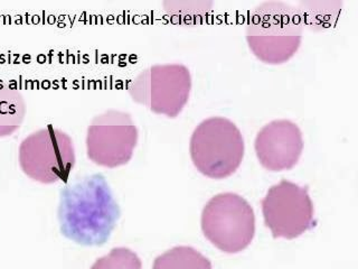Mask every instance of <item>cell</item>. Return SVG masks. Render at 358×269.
Listing matches in <instances>:
<instances>
[{"label": "cell", "instance_id": "obj_1", "mask_svg": "<svg viewBox=\"0 0 358 269\" xmlns=\"http://www.w3.org/2000/svg\"><path fill=\"white\" fill-rule=\"evenodd\" d=\"M120 216V207L102 174L78 177L61 191L57 207L59 230L74 244L103 246Z\"/></svg>", "mask_w": 358, "mask_h": 269}, {"label": "cell", "instance_id": "obj_2", "mask_svg": "<svg viewBox=\"0 0 358 269\" xmlns=\"http://www.w3.org/2000/svg\"><path fill=\"white\" fill-rule=\"evenodd\" d=\"M302 29L298 8L282 1H266L250 13L246 41L260 61L282 64L299 50Z\"/></svg>", "mask_w": 358, "mask_h": 269}, {"label": "cell", "instance_id": "obj_3", "mask_svg": "<svg viewBox=\"0 0 358 269\" xmlns=\"http://www.w3.org/2000/svg\"><path fill=\"white\" fill-rule=\"evenodd\" d=\"M189 153L194 165L203 175L225 179L238 171L243 160V136L227 118H207L194 130Z\"/></svg>", "mask_w": 358, "mask_h": 269}, {"label": "cell", "instance_id": "obj_4", "mask_svg": "<svg viewBox=\"0 0 358 269\" xmlns=\"http://www.w3.org/2000/svg\"><path fill=\"white\" fill-rule=\"evenodd\" d=\"M18 163L28 179L41 184H55L69 179L76 166V146L70 134L48 125L22 139Z\"/></svg>", "mask_w": 358, "mask_h": 269}, {"label": "cell", "instance_id": "obj_5", "mask_svg": "<svg viewBox=\"0 0 358 269\" xmlns=\"http://www.w3.org/2000/svg\"><path fill=\"white\" fill-rule=\"evenodd\" d=\"M201 224L207 240L225 254L243 251L255 238V211L243 196L232 192L216 194L207 202Z\"/></svg>", "mask_w": 358, "mask_h": 269}, {"label": "cell", "instance_id": "obj_6", "mask_svg": "<svg viewBox=\"0 0 358 269\" xmlns=\"http://www.w3.org/2000/svg\"><path fill=\"white\" fill-rule=\"evenodd\" d=\"M190 90V71L182 64L152 65L128 84V93L136 104L169 118L177 117L182 111Z\"/></svg>", "mask_w": 358, "mask_h": 269}, {"label": "cell", "instance_id": "obj_7", "mask_svg": "<svg viewBox=\"0 0 358 269\" xmlns=\"http://www.w3.org/2000/svg\"><path fill=\"white\" fill-rule=\"evenodd\" d=\"M137 126L128 112L109 109L95 116L87 127L85 146L95 165L117 168L127 165L137 147Z\"/></svg>", "mask_w": 358, "mask_h": 269}, {"label": "cell", "instance_id": "obj_8", "mask_svg": "<svg viewBox=\"0 0 358 269\" xmlns=\"http://www.w3.org/2000/svg\"><path fill=\"white\" fill-rule=\"evenodd\" d=\"M261 205L264 224L274 238H298L313 227V200L307 188L296 183L282 179L274 184Z\"/></svg>", "mask_w": 358, "mask_h": 269}, {"label": "cell", "instance_id": "obj_9", "mask_svg": "<svg viewBox=\"0 0 358 269\" xmlns=\"http://www.w3.org/2000/svg\"><path fill=\"white\" fill-rule=\"evenodd\" d=\"M255 149L257 160L268 171H288L299 162L303 136L294 121L278 119L257 132Z\"/></svg>", "mask_w": 358, "mask_h": 269}, {"label": "cell", "instance_id": "obj_10", "mask_svg": "<svg viewBox=\"0 0 358 269\" xmlns=\"http://www.w3.org/2000/svg\"><path fill=\"white\" fill-rule=\"evenodd\" d=\"M25 97L15 85L0 80V138L9 137L25 121Z\"/></svg>", "mask_w": 358, "mask_h": 269}, {"label": "cell", "instance_id": "obj_11", "mask_svg": "<svg viewBox=\"0 0 358 269\" xmlns=\"http://www.w3.org/2000/svg\"><path fill=\"white\" fill-rule=\"evenodd\" d=\"M152 269H213L208 258L193 247L177 246L155 259Z\"/></svg>", "mask_w": 358, "mask_h": 269}, {"label": "cell", "instance_id": "obj_12", "mask_svg": "<svg viewBox=\"0 0 358 269\" xmlns=\"http://www.w3.org/2000/svg\"><path fill=\"white\" fill-rule=\"evenodd\" d=\"M341 4L339 1H327V3H301L298 9L302 26L307 25L311 29L327 28L334 20H337Z\"/></svg>", "mask_w": 358, "mask_h": 269}, {"label": "cell", "instance_id": "obj_13", "mask_svg": "<svg viewBox=\"0 0 358 269\" xmlns=\"http://www.w3.org/2000/svg\"><path fill=\"white\" fill-rule=\"evenodd\" d=\"M212 3L205 1H166L164 8L168 16L182 24H199L208 17Z\"/></svg>", "mask_w": 358, "mask_h": 269}, {"label": "cell", "instance_id": "obj_14", "mask_svg": "<svg viewBox=\"0 0 358 269\" xmlns=\"http://www.w3.org/2000/svg\"><path fill=\"white\" fill-rule=\"evenodd\" d=\"M90 269H143V261L134 250L117 247L98 258Z\"/></svg>", "mask_w": 358, "mask_h": 269}]
</instances>
